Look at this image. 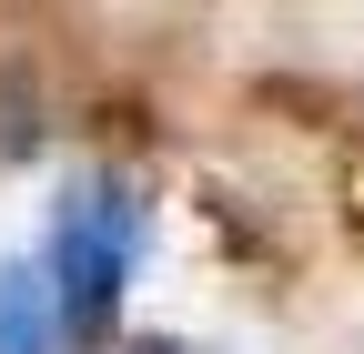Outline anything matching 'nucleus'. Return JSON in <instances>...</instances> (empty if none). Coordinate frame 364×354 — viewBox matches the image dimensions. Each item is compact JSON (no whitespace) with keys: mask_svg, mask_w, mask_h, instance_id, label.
<instances>
[{"mask_svg":"<svg viewBox=\"0 0 364 354\" xmlns=\"http://www.w3.org/2000/svg\"><path fill=\"white\" fill-rule=\"evenodd\" d=\"M0 354H51V294H41V274H0Z\"/></svg>","mask_w":364,"mask_h":354,"instance_id":"nucleus-2","label":"nucleus"},{"mask_svg":"<svg viewBox=\"0 0 364 354\" xmlns=\"http://www.w3.org/2000/svg\"><path fill=\"white\" fill-rule=\"evenodd\" d=\"M142 354H172V344H142Z\"/></svg>","mask_w":364,"mask_h":354,"instance_id":"nucleus-3","label":"nucleus"},{"mask_svg":"<svg viewBox=\"0 0 364 354\" xmlns=\"http://www.w3.org/2000/svg\"><path fill=\"white\" fill-rule=\"evenodd\" d=\"M132 243H142L132 193H122V183H81L71 213H61V314H71V334H112Z\"/></svg>","mask_w":364,"mask_h":354,"instance_id":"nucleus-1","label":"nucleus"}]
</instances>
